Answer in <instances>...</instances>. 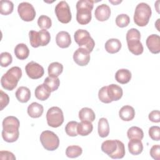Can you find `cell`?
Listing matches in <instances>:
<instances>
[{"mask_svg":"<svg viewBox=\"0 0 160 160\" xmlns=\"http://www.w3.org/2000/svg\"><path fill=\"white\" fill-rule=\"evenodd\" d=\"M19 121L14 116H8L2 121V137L8 142H13L18 140L19 135Z\"/></svg>","mask_w":160,"mask_h":160,"instance_id":"obj_1","label":"cell"},{"mask_svg":"<svg viewBox=\"0 0 160 160\" xmlns=\"http://www.w3.org/2000/svg\"><path fill=\"white\" fill-rule=\"evenodd\" d=\"M94 1L90 0H80L76 3V20L81 25L88 24L92 18L91 11Z\"/></svg>","mask_w":160,"mask_h":160,"instance_id":"obj_2","label":"cell"},{"mask_svg":"<svg viewBox=\"0 0 160 160\" xmlns=\"http://www.w3.org/2000/svg\"><path fill=\"white\" fill-rule=\"evenodd\" d=\"M22 76V71L19 67L14 66L10 68L1 79V84L3 88L8 91L13 90Z\"/></svg>","mask_w":160,"mask_h":160,"instance_id":"obj_3","label":"cell"},{"mask_svg":"<svg viewBox=\"0 0 160 160\" xmlns=\"http://www.w3.org/2000/svg\"><path fill=\"white\" fill-rule=\"evenodd\" d=\"M140 39L141 34L137 29L131 28L126 33L128 49L134 55H140L143 52V46Z\"/></svg>","mask_w":160,"mask_h":160,"instance_id":"obj_4","label":"cell"},{"mask_svg":"<svg viewBox=\"0 0 160 160\" xmlns=\"http://www.w3.org/2000/svg\"><path fill=\"white\" fill-rule=\"evenodd\" d=\"M152 14L151 7L145 2L137 5L134 14V21L139 26L143 27L148 24Z\"/></svg>","mask_w":160,"mask_h":160,"instance_id":"obj_5","label":"cell"},{"mask_svg":"<svg viewBox=\"0 0 160 160\" xmlns=\"http://www.w3.org/2000/svg\"><path fill=\"white\" fill-rule=\"evenodd\" d=\"M74 37L76 42L80 48L86 49L89 52L92 51L95 42L88 31L84 29H78L75 32Z\"/></svg>","mask_w":160,"mask_h":160,"instance_id":"obj_6","label":"cell"},{"mask_svg":"<svg viewBox=\"0 0 160 160\" xmlns=\"http://www.w3.org/2000/svg\"><path fill=\"white\" fill-rule=\"evenodd\" d=\"M40 141L44 148L48 151H54L59 145L58 136L51 131H42L40 135Z\"/></svg>","mask_w":160,"mask_h":160,"instance_id":"obj_7","label":"cell"},{"mask_svg":"<svg viewBox=\"0 0 160 160\" xmlns=\"http://www.w3.org/2000/svg\"><path fill=\"white\" fill-rule=\"evenodd\" d=\"M46 120L49 126L59 127L64 122V115L62 110L56 106L50 108L46 113Z\"/></svg>","mask_w":160,"mask_h":160,"instance_id":"obj_8","label":"cell"},{"mask_svg":"<svg viewBox=\"0 0 160 160\" xmlns=\"http://www.w3.org/2000/svg\"><path fill=\"white\" fill-rule=\"evenodd\" d=\"M55 13L58 19L62 23H68L71 21L72 15L68 4L64 1H60L55 7Z\"/></svg>","mask_w":160,"mask_h":160,"instance_id":"obj_9","label":"cell"},{"mask_svg":"<svg viewBox=\"0 0 160 160\" xmlns=\"http://www.w3.org/2000/svg\"><path fill=\"white\" fill-rule=\"evenodd\" d=\"M18 12L20 18L24 21H31L36 17V11L33 6L27 2H21L18 5Z\"/></svg>","mask_w":160,"mask_h":160,"instance_id":"obj_10","label":"cell"},{"mask_svg":"<svg viewBox=\"0 0 160 160\" xmlns=\"http://www.w3.org/2000/svg\"><path fill=\"white\" fill-rule=\"evenodd\" d=\"M25 70L28 77L32 79L41 78L44 73L43 67L34 61H31L28 63L25 67Z\"/></svg>","mask_w":160,"mask_h":160,"instance_id":"obj_11","label":"cell"},{"mask_svg":"<svg viewBox=\"0 0 160 160\" xmlns=\"http://www.w3.org/2000/svg\"><path fill=\"white\" fill-rule=\"evenodd\" d=\"M89 52L86 49L79 48L77 49L73 54L74 62L79 66H84L87 65L90 60Z\"/></svg>","mask_w":160,"mask_h":160,"instance_id":"obj_12","label":"cell"},{"mask_svg":"<svg viewBox=\"0 0 160 160\" xmlns=\"http://www.w3.org/2000/svg\"><path fill=\"white\" fill-rule=\"evenodd\" d=\"M146 45L149 50L153 54L160 52V37L158 34H151L146 39Z\"/></svg>","mask_w":160,"mask_h":160,"instance_id":"obj_13","label":"cell"},{"mask_svg":"<svg viewBox=\"0 0 160 160\" xmlns=\"http://www.w3.org/2000/svg\"><path fill=\"white\" fill-rule=\"evenodd\" d=\"M94 15L98 21H105L108 20L111 16V9L107 4H102L96 8Z\"/></svg>","mask_w":160,"mask_h":160,"instance_id":"obj_14","label":"cell"},{"mask_svg":"<svg viewBox=\"0 0 160 160\" xmlns=\"http://www.w3.org/2000/svg\"><path fill=\"white\" fill-rule=\"evenodd\" d=\"M56 42L57 45L61 48H68L71 44L70 34L64 31L59 32L56 37Z\"/></svg>","mask_w":160,"mask_h":160,"instance_id":"obj_15","label":"cell"},{"mask_svg":"<svg viewBox=\"0 0 160 160\" xmlns=\"http://www.w3.org/2000/svg\"><path fill=\"white\" fill-rule=\"evenodd\" d=\"M108 94L111 101H118L122 96V89L119 86L112 84L108 86Z\"/></svg>","mask_w":160,"mask_h":160,"instance_id":"obj_16","label":"cell"},{"mask_svg":"<svg viewBox=\"0 0 160 160\" xmlns=\"http://www.w3.org/2000/svg\"><path fill=\"white\" fill-rule=\"evenodd\" d=\"M120 118L124 121H129L134 119L135 116L134 109L129 105L122 106L119 111Z\"/></svg>","mask_w":160,"mask_h":160,"instance_id":"obj_17","label":"cell"},{"mask_svg":"<svg viewBox=\"0 0 160 160\" xmlns=\"http://www.w3.org/2000/svg\"><path fill=\"white\" fill-rule=\"evenodd\" d=\"M51 90L44 84H42L36 87L35 89V96L37 99L41 101H45L49 98L51 95Z\"/></svg>","mask_w":160,"mask_h":160,"instance_id":"obj_18","label":"cell"},{"mask_svg":"<svg viewBox=\"0 0 160 160\" xmlns=\"http://www.w3.org/2000/svg\"><path fill=\"white\" fill-rule=\"evenodd\" d=\"M121 42L118 39H109L105 43V49L110 54L118 52L121 48Z\"/></svg>","mask_w":160,"mask_h":160,"instance_id":"obj_19","label":"cell"},{"mask_svg":"<svg viewBox=\"0 0 160 160\" xmlns=\"http://www.w3.org/2000/svg\"><path fill=\"white\" fill-rule=\"evenodd\" d=\"M43 106L36 102H32L28 108V113L32 118H38L41 116L43 113Z\"/></svg>","mask_w":160,"mask_h":160,"instance_id":"obj_20","label":"cell"},{"mask_svg":"<svg viewBox=\"0 0 160 160\" xmlns=\"http://www.w3.org/2000/svg\"><path fill=\"white\" fill-rule=\"evenodd\" d=\"M115 79L117 82L121 84H126L131 79V72L126 69H119L115 74Z\"/></svg>","mask_w":160,"mask_h":160,"instance_id":"obj_21","label":"cell"},{"mask_svg":"<svg viewBox=\"0 0 160 160\" xmlns=\"http://www.w3.org/2000/svg\"><path fill=\"white\" fill-rule=\"evenodd\" d=\"M128 149L132 155H138L143 150V145L140 139H130L128 142Z\"/></svg>","mask_w":160,"mask_h":160,"instance_id":"obj_22","label":"cell"},{"mask_svg":"<svg viewBox=\"0 0 160 160\" xmlns=\"http://www.w3.org/2000/svg\"><path fill=\"white\" fill-rule=\"evenodd\" d=\"M93 129V126L91 122L87 121H81V122L78 123L77 131L78 133L82 136H88Z\"/></svg>","mask_w":160,"mask_h":160,"instance_id":"obj_23","label":"cell"},{"mask_svg":"<svg viewBox=\"0 0 160 160\" xmlns=\"http://www.w3.org/2000/svg\"><path fill=\"white\" fill-rule=\"evenodd\" d=\"M16 97L17 99L22 103L27 102L31 98V92L29 88L24 86L19 87L16 92Z\"/></svg>","mask_w":160,"mask_h":160,"instance_id":"obj_24","label":"cell"},{"mask_svg":"<svg viewBox=\"0 0 160 160\" xmlns=\"http://www.w3.org/2000/svg\"><path fill=\"white\" fill-rule=\"evenodd\" d=\"M14 54L18 59L24 60L28 57L29 50L25 44L19 43L14 48Z\"/></svg>","mask_w":160,"mask_h":160,"instance_id":"obj_25","label":"cell"},{"mask_svg":"<svg viewBox=\"0 0 160 160\" xmlns=\"http://www.w3.org/2000/svg\"><path fill=\"white\" fill-rule=\"evenodd\" d=\"M117 147V140H106L102 143L101 150L109 156L116 151Z\"/></svg>","mask_w":160,"mask_h":160,"instance_id":"obj_26","label":"cell"},{"mask_svg":"<svg viewBox=\"0 0 160 160\" xmlns=\"http://www.w3.org/2000/svg\"><path fill=\"white\" fill-rule=\"evenodd\" d=\"M95 118V113L91 108H83L79 112V118L81 121L92 122L94 121Z\"/></svg>","mask_w":160,"mask_h":160,"instance_id":"obj_27","label":"cell"},{"mask_svg":"<svg viewBox=\"0 0 160 160\" xmlns=\"http://www.w3.org/2000/svg\"><path fill=\"white\" fill-rule=\"evenodd\" d=\"M109 126L107 119L100 118L98 121V134L100 137L105 138L109 135Z\"/></svg>","mask_w":160,"mask_h":160,"instance_id":"obj_28","label":"cell"},{"mask_svg":"<svg viewBox=\"0 0 160 160\" xmlns=\"http://www.w3.org/2000/svg\"><path fill=\"white\" fill-rule=\"evenodd\" d=\"M63 71V66L58 62H54L51 63L48 69V74L49 76L58 77Z\"/></svg>","mask_w":160,"mask_h":160,"instance_id":"obj_29","label":"cell"},{"mask_svg":"<svg viewBox=\"0 0 160 160\" xmlns=\"http://www.w3.org/2000/svg\"><path fill=\"white\" fill-rule=\"evenodd\" d=\"M127 136L129 139H140L144 137V132L139 127L132 126L130 128L127 132Z\"/></svg>","mask_w":160,"mask_h":160,"instance_id":"obj_30","label":"cell"},{"mask_svg":"<svg viewBox=\"0 0 160 160\" xmlns=\"http://www.w3.org/2000/svg\"><path fill=\"white\" fill-rule=\"evenodd\" d=\"M13 3L8 0H1L0 1V12L2 15H8L13 11Z\"/></svg>","mask_w":160,"mask_h":160,"instance_id":"obj_31","label":"cell"},{"mask_svg":"<svg viewBox=\"0 0 160 160\" xmlns=\"http://www.w3.org/2000/svg\"><path fill=\"white\" fill-rule=\"evenodd\" d=\"M44 83L49 88L51 92H53L57 90L59 88L60 81L58 77H52L49 76L44 79Z\"/></svg>","mask_w":160,"mask_h":160,"instance_id":"obj_32","label":"cell"},{"mask_svg":"<svg viewBox=\"0 0 160 160\" xmlns=\"http://www.w3.org/2000/svg\"><path fill=\"white\" fill-rule=\"evenodd\" d=\"M82 152V148L79 146L72 145L68 146L66 149V155L70 158H75L81 155Z\"/></svg>","mask_w":160,"mask_h":160,"instance_id":"obj_33","label":"cell"},{"mask_svg":"<svg viewBox=\"0 0 160 160\" xmlns=\"http://www.w3.org/2000/svg\"><path fill=\"white\" fill-rule=\"evenodd\" d=\"M117 143L118 147L116 151L112 154L109 156V157L112 159H121L125 155L124 144L119 140H117Z\"/></svg>","mask_w":160,"mask_h":160,"instance_id":"obj_34","label":"cell"},{"mask_svg":"<svg viewBox=\"0 0 160 160\" xmlns=\"http://www.w3.org/2000/svg\"><path fill=\"white\" fill-rule=\"evenodd\" d=\"M38 24L42 29H48L51 28L52 21L50 18L46 15H41L38 19Z\"/></svg>","mask_w":160,"mask_h":160,"instance_id":"obj_35","label":"cell"},{"mask_svg":"<svg viewBox=\"0 0 160 160\" xmlns=\"http://www.w3.org/2000/svg\"><path fill=\"white\" fill-rule=\"evenodd\" d=\"M29 41L32 47L38 48L41 46V40L39 32L36 31H30L29 32Z\"/></svg>","mask_w":160,"mask_h":160,"instance_id":"obj_36","label":"cell"},{"mask_svg":"<svg viewBox=\"0 0 160 160\" xmlns=\"http://www.w3.org/2000/svg\"><path fill=\"white\" fill-rule=\"evenodd\" d=\"M78 123L76 121H70L69 122L65 127V131L66 134L72 137H74L78 136V131H77V126Z\"/></svg>","mask_w":160,"mask_h":160,"instance_id":"obj_37","label":"cell"},{"mask_svg":"<svg viewBox=\"0 0 160 160\" xmlns=\"http://www.w3.org/2000/svg\"><path fill=\"white\" fill-rule=\"evenodd\" d=\"M130 22V18L126 14H119L116 18V24L119 28L126 27Z\"/></svg>","mask_w":160,"mask_h":160,"instance_id":"obj_38","label":"cell"},{"mask_svg":"<svg viewBox=\"0 0 160 160\" xmlns=\"http://www.w3.org/2000/svg\"><path fill=\"white\" fill-rule=\"evenodd\" d=\"M12 61V58L10 53L3 52L0 55V64L2 67H7Z\"/></svg>","mask_w":160,"mask_h":160,"instance_id":"obj_39","label":"cell"},{"mask_svg":"<svg viewBox=\"0 0 160 160\" xmlns=\"http://www.w3.org/2000/svg\"><path fill=\"white\" fill-rule=\"evenodd\" d=\"M98 98L99 100L104 103H110L112 102L108 94V86H103L99 89Z\"/></svg>","mask_w":160,"mask_h":160,"instance_id":"obj_40","label":"cell"},{"mask_svg":"<svg viewBox=\"0 0 160 160\" xmlns=\"http://www.w3.org/2000/svg\"><path fill=\"white\" fill-rule=\"evenodd\" d=\"M39 32L40 40H41V46H46L50 41L51 36L49 32L46 29H41Z\"/></svg>","mask_w":160,"mask_h":160,"instance_id":"obj_41","label":"cell"},{"mask_svg":"<svg viewBox=\"0 0 160 160\" xmlns=\"http://www.w3.org/2000/svg\"><path fill=\"white\" fill-rule=\"evenodd\" d=\"M149 137L154 141L160 140V128L157 126H152L149 129Z\"/></svg>","mask_w":160,"mask_h":160,"instance_id":"obj_42","label":"cell"},{"mask_svg":"<svg viewBox=\"0 0 160 160\" xmlns=\"http://www.w3.org/2000/svg\"><path fill=\"white\" fill-rule=\"evenodd\" d=\"M9 102V98L8 95L3 92L2 90H0V106L1 110H2L5 107L7 106Z\"/></svg>","mask_w":160,"mask_h":160,"instance_id":"obj_43","label":"cell"},{"mask_svg":"<svg viewBox=\"0 0 160 160\" xmlns=\"http://www.w3.org/2000/svg\"><path fill=\"white\" fill-rule=\"evenodd\" d=\"M150 155L155 160L160 159V146L159 144L154 145L151 148Z\"/></svg>","mask_w":160,"mask_h":160,"instance_id":"obj_44","label":"cell"},{"mask_svg":"<svg viewBox=\"0 0 160 160\" xmlns=\"http://www.w3.org/2000/svg\"><path fill=\"white\" fill-rule=\"evenodd\" d=\"M0 159L1 160H15L16 157L14 155L7 151H1L0 152Z\"/></svg>","mask_w":160,"mask_h":160,"instance_id":"obj_45","label":"cell"},{"mask_svg":"<svg viewBox=\"0 0 160 160\" xmlns=\"http://www.w3.org/2000/svg\"><path fill=\"white\" fill-rule=\"evenodd\" d=\"M149 119L153 122H160V112L158 110H154L149 114Z\"/></svg>","mask_w":160,"mask_h":160,"instance_id":"obj_46","label":"cell"},{"mask_svg":"<svg viewBox=\"0 0 160 160\" xmlns=\"http://www.w3.org/2000/svg\"><path fill=\"white\" fill-rule=\"evenodd\" d=\"M109 2H111L112 4H113L114 5H116V4H118L120 3V2H121V1H112L109 0Z\"/></svg>","mask_w":160,"mask_h":160,"instance_id":"obj_47","label":"cell"}]
</instances>
